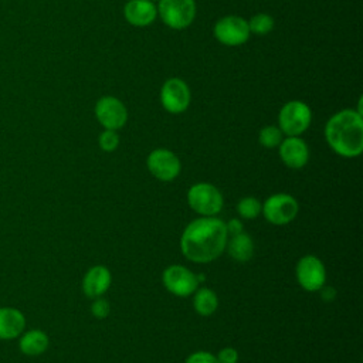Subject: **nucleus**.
Here are the masks:
<instances>
[{
    "label": "nucleus",
    "instance_id": "1",
    "mask_svg": "<svg viewBox=\"0 0 363 363\" xmlns=\"http://www.w3.org/2000/svg\"><path fill=\"white\" fill-rule=\"evenodd\" d=\"M225 223L214 216L193 220L183 231L180 248L193 262H210L218 258L227 245Z\"/></svg>",
    "mask_w": 363,
    "mask_h": 363
},
{
    "label": "nucleus",
    "instance_id": "2",
    "mask_svg": "<svg viewBox=\"0 0 363 363\" xmlns=\"http://www.w3.org/2000/svg\"><path fill=\"white\" fill-rule=\"evenodd\" d=\"M325 139L343 157H356L363 150V118L357 111L343 109L326 122Z\"/></svg>",
    "mask_w": 363,
    "mask_h": 363
},
{
    "label": "nucleus",
    "instance_id": "3",
    "mask_svg": "<svg viewBox=\"0 0 363 363\" xmlns=\"http://www.w3.org/2000/svg\"><path fill=\"white\" fill-rule=\"evenodd\" d=\"M312 121L311 108L302 101L286 102L278 115V128L286 136H299L303 133Z\"/></svg>",
    "mask_w": 363,
    "mask_h": 363
},
{
    "label": "nucleus",
    "instance_id": "4",
    "mask_svg": "<svg viewBox=\"0 0 363 363\" xmlns=\"http://www.w3.org/2000/svg\"><path fill=\"white\" fill-rule=\"evenodd\" d=\"M157 13L167 27L173 30H183L189 27L196 17V1L159 0Z\"/></svg>",
    "mask_w": 363,
    "mask_h": 363
},
{
    "label": "nucleus",
    "instance_id": "5",
    "mask_svg": "<svg viewBox=\"0 0 363 363\" xmlns=\"http://www.w3.org/2000/svg\"><path fill=\"white\" fill-rule=\"evenodd\" d=\"M189 206L203 217L217 214L223 207V196L220 190L210 183L193 184L187 191Z\"/></svg>",
    "mask_w": 363,
    "mask_h": 363
},
{
    "label": "nucleus",
    "instance_id": "6",
    "mask_svg": "<svg viewBox=\"0 0 363 363\" xmlns=\"http://www.w3.org/2000/svg\"><path fill=\"white\" fill-rule=\"evenodd\" d=\"M298 201L285 193L269 196L262 204V214L265 220L275 225H284L291 223L298 214Z\"/></svg>",
    "mask_w": 363,
    "mask_h": 363
},
{
    "label": "nucleus",
    "instance_id": "7",
    "mask_svg": "<svg viewBox=\"0 0 363 363\" xmlns=\"http://www.w3.org/2000/svg\"><path fill=\"white\" fill-rule=\"evenodd\" d=\"M214 37L224 45H241L250 38L248 21L240 16H225L216 23Z\"/></svg>",
    "mask_w": 363,
    "mask_h": 363
},
{
    "label": "nucleus",
    "instance_id": "8",
    "mask_svg": "<svg viewBox=\"0 0 363 363\" xmlns=\"http://www.w3.org/2000/svg\"><path fill=\"white\" fill-rule=\"evenodd\" d=\"M163 284L176 296H189L199 288L197 275L182 265L167 267L163 272Z\"/></svg>",
    "mask_w": 363,
    "mask_h": 363
},
{
    "label": "nucleus",
    "instance_id": "9",
    "mask_svg": "<svg viewBox=\"0 0 363 363\" xmlns=\"http://www.w3.org/2000/svg\"><path fill=\"white\" fill-rule=\"evenodd\" d=\"M160 102L170 113H182L190 104V89L180 78H169L160 89Z\"/></svg>",
    "mask_w": 363,
    "mask_h": 363
},
{
    "label": "nucleus",
    "instance_id": "10",
    "mask_svg": "<svg viewBox=\"0 0 363 363\" xmlns=\"http://www.w3.org/2000/svg\"><path fill=\"white\" fill-rule=\"evenodd\" d=\"M296 279L309 292L319 291L326 281V269L315 255H305L296 264Z\"/></svg>",
    "mask_w": 363,
    "mask_h": 363
},
{
    "label": "nucleus",
    "instance_id": "11",
    "mask_svg": "<svg viewBox=\"0 0 363 363\" xmlns=\"http://www.w3.org/2000/svg\"><path fill=\"white\" fill-rule=\"evenodd\" d=\"M149 172L162 182L174 180L182 169L179 157L169 149H155L147 156Z\"/></svg>",
    "mask_w": 363,
    "mask_h": 363
},
{
    "label": "nucleus",
    "instance_id": "12",
    "mask_svg": "<svg viewBox=\"0 0 363 363\" xmlns=\"http://www.w3.org/2000/svg\"><path fill=\"white\" fill-rule=\"evenodd\" d=\"M95 116L105 129L118 130L126 123L128 111L118 98L102 96L95 105Z\"/></svg>",
    "mask_w": 363,
    "mask_h": 363
},
{
    "label": "nucleus",
    "instance_id": "13",
    "mask_svg": "<svg viewBox=\"0 0 363 363\" xmlns=\"http://www.w3.org/2000/svg\"><path fill=\"white\" fill-rule=\"evenodd\" d=\"M279 157L291 169H301L308 163L309 149L303 139L288 136L279 143Z\"/></svg>",
    "mask_w": 363,
    "mask_h": 363
},
{
    "label": "nucleus",
    "instance_id": "14",
    "mask_svg": "<svg viewBox=\"0 0 363 363\" xmlns=\"http://www.w3.org/2000/svg\"><path fill=\"white\" fill-rule=\"evenodd\" d=\"M125 18L136 27H146L157 17V7L152 0H129L123 9Z\"/></svg>",
    "mask_w": 363,
    "mask_h": 363
},
{
    "label": "nucleus",
    "instance_id": "15",
    "mask_svg": "<svg viewBox=\"0 0 363 363\" xmlns=\"http://www.w3.org/2000/svg\"><path fill=\"white\" fill-rule=\"evenodd\" d=\"M112 281L111 272L104 265H95L84 275L82 291L88 298H99L109 288Z\"/></svg>",
    "mask_w": 363,
    "mask_h": 363
},
{
    "label": "nucleus",
    "instance_id": "16",
    "mask_svg": "<svg viewBox=\"0 0 363 363\" xmlns=\"http://www.w3.org/2000/svg\"><path fill=\"white\" fill-rule=\"evenodd\" d=\"M26 328V316L11 306L0 308V339L11 340L18 337Z\"/></svg>",
    "mask_w": 363,
    "mask_h": 363
},
{
    "label": "nucleus",
    "instance_id": "17",
    "mask_svg": "<svg viewBox=\"0 0 363 363\" xmlns=\"http://www.w3.org/2000/svg\"><path fill=\"white\" fill-rule=\"evenodd\" d=\"M50 339L44 330L31 329L20 335L18 347L27 356H38L48 349Z\"/></svg>",
    "mask_w": 363,
    "mask_h": 363
},
{
    "label": "nucleus",
    "instance_id": "18",
    "mask_svg": "<svg viewBox=\"0 0 363 363\" xmlns=\"http://www.w3.org/2000/svg\"><path fill=\"white\" fill-rule=\"evenodd\" d=\"M228 254L233 259L245 262L248 261L254 254V242L250 235H247L244 231L235 235H231L230 241L227 242Z\"/></svg>",
    "mask_w": 363,
    "mask_h": 363
},
{
    "label": "nucleus",
    "instance_id": "19",
    "mask_svg": "<svg viewBox=\"0 0 363 363\" xmlns=\"http://www.w3.org/2000/svg\"><path fill=\"white\" fill-rule=\"evenodd\" d=\"M193 306L199 315L210 316L218 306V298L208 288H197L193 296Z\"/></svg>",
    "mask_w": 363,
    "mask_h": 363
},
{
    "label": "nucleus",
    "instance_id": "20",
    "mask_svg": "<svg viewBox=\"0 0 363 363\" xmlns=\"http://www.w3.org/2000/svg\"><path fill=\"white\" fill-rule=\"evenodd\" d=\"M250 33H254L257 35H265L274 28V18L267 13H258L251 17L248 21Z\"/></svg>",
    "mask_w": 363,
    "mask_h": 363
},
{
    "label": "nucleus",
    "instance_id": "21",
    "mask_svg": "<svg viewBox=\"0 0 363 363\" xmlns=\"http://www.w3.org/2000/svg\"><path fill=\"white\" fill-rule=\"evenodd\" d=\"M282 132L278 126H274V125H268L265 128H262L259 130V136H258V140L259 143L267 147V149H272V147H277L279 146V143L282 142Z\"/></svg>",
    "mask_w": 363,
    "mask_h": 363
},
{
    "label": "nucleus",
    "instance_id": "22",
    "mask_svg": "<svg viewBox=\"0 0 363 363\" xmlns=\"http://www.w3.org/2000/svg\"><path fill=\"white\" fill-rule=\"evenodd\" d=\"M261 203L255 197H244L237 204L238 214L245 220H252L259 216L261 213Z\"/></svg>",
    "mask_w": 363,
    "mask_h": 363
},
{
    "label": "nucleus",
    "instance_id": "23",
    "mask_svg": "<svg viewBox=\"0 0 363 363\" xmlns=\"http://www.w3.org/2000/svg\"><path fill=\"white\" fill-rule=\"evenodd\" d=\"M99 147L105 152H113L118 145H119V136L116 133V130H111V129H105L98 139Z\"/></svg>",
    "mask_w": 363,
    "mask_h": 363
},
{
    "label": "nucleus",
    "instance_id": "24",
    "mask_svg": "<svg viewBox=\"0 0 363 363\" xmlns=\"http://www.w3.org/2000/svg\"><path fill=\"white\" fill-rule=\"evenodd\" d=\"M109 311H111V306L108 303V301L102 299V298H96L92 305H91V312L95 318L98 319H104L109 315Z\"/></svg>",
    "mask_w": 363,
    "mask_h": 363
},
{
    "label": "nucleus",
    "instance_id": "25",
    "mask_svg": "<svg viewBox=\"0 0 363 363\" xmlns=\"http://www.w3.org/2000/svg\"><path fill=\"white\" fill-rule=\"evenodd\" d=\"M186 363H218L216 356L210 352H196V353H191L187 359H186Z\"/></svg>",
    "mask_w": 363,
    "mask_h": 363
},
{
    "label": "nucleus",
    "instance_id": "26",
    "mask_svg": "<svg viewBox=\"0 0 363 363\" xmlns=\"http://www.w3.org/2000/svg\"><path fill=\"white\" fill-rule=\"evenodd\" d=\"M217 362L218 363H237L238 360V353L233 347H224L218 352L217 354Z\"/></svg>",
    "mask_w": 363,
    "mask_h": 363
},
{
    "label": "nucleus",
    "instance_id": "27",
    "mask_svg": "<svg viewBox=\"0 0 363 363\" xmlns=\"http://www.w3.org/2000/svg\"><path fill=\"white\" fill-rule=\"evenodd\" d=\"M225 227H227V233H228L230 235L240 234V233H242V230H244L242 223H241L240 220H237V218L230 220V221L225 224Z\"/></svg>",
    "mask_w": 363,
    "mask_h": 363
},
{
    "label": "nucleus",
    "instance_id": "28",
    "mask_svg": "<svg viewBox=\"0 0 363 363\" xmlns=\"http://www.w3.org/2000/svg\"><path fill=\"white\" fill-rule=\"evenodd\" d=\"M320 296L325 302H332L336 296V291L333 286H322L320 288Z\"/></svg>",
    "mask_w": 363,
    "mask_h": 363
}]
</instances>
